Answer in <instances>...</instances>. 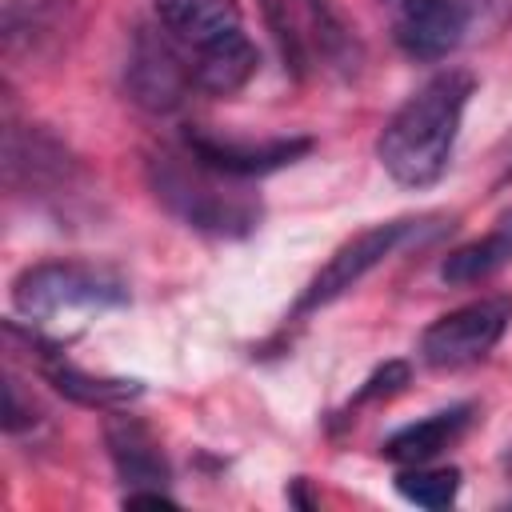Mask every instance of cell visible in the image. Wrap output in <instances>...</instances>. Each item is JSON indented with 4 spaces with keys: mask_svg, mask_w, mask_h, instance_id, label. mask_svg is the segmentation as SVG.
I'll use <instances>...</instances> for the list:
<instances>
[{
    "mask_svg": "<svg viewBox=\"0 0 512 512\" xmlns=\"http://www.w3.org/2000/svg\"><path fill=\"white\" fill-rule=\"evenodd\" d=\"M472 88V72L444 68L392 112L376 140V160L400 188H432L444 176Z\"/></svg>",
    "mask_w": 512,
    "mask_h": 512,
    "instance_id": "1",
    "label": "cell"
},
{
    "mask_svg": "<svg viewBox=\"0 0 512 512\" xmlns=\"http://www.w3.org/2000/svg\"><path fill=\"white\" fill-rule=\"evenodd\" d=\"M152 196L184 224L208 236H248L260 228V200L244 192V180L220 176L208 164H200L188 148L152 152L144 164Z\"/></svg>",
    "mask_w": 512,
    "mask_h": 512,
    "instance_id": "2",
    "label": "cell"
},
{
    "mask_svg": "<svg viewBox=\"0 0 512 512\" xmlns=\"http://www.w3.org/2000/svg\"><path fill=\"white\" fill-rule=\"evenodd\" d=\"M12 304L28 324L52 328V324H84L88 316L112 312L128 304V284L96 264L80 260H44L24 268L12 280Z\"/></svg>",
    "mask_w": 512,
    "mask_h": 512,
    "instance_id": "3",
    "label": "cell"
},
{
    "mask_svg": "<svg viewBox=\"0 0 512 512\" xmlns=\"http://www.w3.org/2000/svg\"><path fill=\"white\" fill-rule=\"evenodd\" d=\"M4 184L8 192L36 196L44 204H60L80 192L84 168L80 160L40 124H12L4 128Z\"/></svg>",
    "mask_w": 512,
    "mask_h": 512,
    "instance_id": "4",
    "label": "cell"
},
{
    "mask_svg": "<svg viewBox=\"0 0 512 512\" xmlns=\"http://www.w3.org/2000/svg\"><path fill=\"white\" fill-rule=\"evenodd\" d=\"M420 232H432V228H428V220H412V216H404V220H384V224H372V228L356 232V236L344 240V244L328 256V264L304 284V292H300L292 316H304V312H316V308L340 300L348 288H356L372 268H380L400 244L416 240Z\"/></svg>",
    "mask_w": 512,
    "mask_h": 512,
    "instance_id": "5",
    "label": "cell"
},
{
    "mask_svg": "<svg viewBox=\"0 0 512 512\" xmlns=\"http://www.w3.org/2000/svg\"><path fill=\"white\" fill-rule=\"evenodd\" d=\"M124 88L132 104H140L144 112H156V116L180 112L184 100L196 92L192 56L164 28H136L124 60Z\"/></svg>",
    "mask_w": 512,
    "mask_h": 512,
    "instance_id": "6",
    "label": "cell"
},
{
    "mask_svg": "<svg viewBox=\"0 0 512 512\" xmlns=\"http://www.w3.org/2000/svg\"><path fill=\"white\" fill-rule=\"evenodd\" d=\"M512 324V296H480L444 312L420 336V356L432 368H460L488 356Z\"/></svg>",
    "mask_w": 512,
    "mask_h": 512,
    "instance_id": "7",
    "label": "cell"
},
{
    "mask_svg": "<svg viewBox=\"0 0 512 512\" xmlns=\"http://www.w3.org/2000/svg\"><path fill=\"white\" fill-rule=\"evenodd\" d=\"M392 8V36L404 56L436 64L460 48L468 32V8L460 0H384Z\"/></svg>",
    "mask_w": 512,
    "mask_h": 512,
    "instance_id": "8",
    "label": "cell"
},
{
    "mask_svg": "<svg viewBox=\"0 0 512 512\" xmlns=\"http://www.w3.org/2000/svg\"><path fill=\"white\" fill-rule=\"evenodd\" d=\"M184 148L208 164L212 172L220 176H232V180H256V176H268V172H280L288 164H296L312 140L308 136H276V140H224V136H212V132H200V128H188L184 132Z\"/></svg>",
    "mask_w": 512,
    "mask_h": 512,
    "instance_id": "9",
    "label": "cell"
},
{
    "mask_svg": "<svg viewBox=\"0 0 512 512\" xmlns=\"http://www.w3.org/2000/svg\"><path fill=\"white\" fill-rule=\"evenodd\" d=\"M80 0H8L4 4V60H48L64 48V36L76 28Z\"/></svg>",
    "mask_w": 512,
    "mask_h": 512,
    "instance_id": "10",
    "label": "cell"
},
{
    "mask_svg": "<svg viewBox=\"0 0 512 512\" xmlns=\"http://www.w3.org/2000/svg\"><path fill=\"white\" fill-rule=\"evenodd\" d=\"M104 444H108V460H112L124 492L168 488L172 468H168V456H164V448H160V440L152 436L148 424H140L136 416L116 412L104 424Z\"/></svg>",
    "mask_w": 512,
    "mask_h": 512,
    "instance_id": "11",
    "label": "cell"
},
{
    "mask_svg": "<svg viewBox=\"0 0 512 512\" xmlns=\"http://www.w3.org/2000/svg\"><path fill=\"white\" fill-rule=\"evenodd\" d=\"M152 4H156L160 28L176 36L188 56L244 32L236 0H152Z\"/></svg>",
    "mask_w": 512,
    "mask_h": 512,
    "instance_id": "12",
    "label": "cell"
},
{
    "mask_svg": "<svg viewBox=\"0 0 512 512\" xmlns=\"http://www.w3.org/2000/svg\"><path fill=\"white\" fill-rule=\"evenodd\" d=\"M260 52L248 40V32H236L204 52H192V76H196V92L208 96H232L240 92L252 76H256Z\"/></svg>",
    "mask_w": 512,
    "mask_h": 512,
    "instance_id": "13",
    "label": "cell"
},
{
    "mask_svg": "<svg viewBox=\"0 0 512 512\" xmlns=\"http://www.w3.org/2000/svg\"><path fill=\"white\" fill-rule=\"evenodd\" d=\"M468 404H456V408H444V412H432L400 432H392L384 440V456L396 460V464H432L464 428H468Z\"/></svg>",
    "mask_w": 512,
    "mask_h": 512,
    "instance_id": "14",
    "label": "cell"
},
{
    "mask_svg": "<svg viewBox=\"0 0 512 512\" xmlns=\"http://www.w3.org/2000/svg\"><path fill=\"white\" fill-rule=\"evenodd\" d=\"M508 260H512V208L496 220L492 232H484L480 240H472V244L448 252L444 264H440V280L452 284V288L484 284V280L496 276Z\"/></svg>",
    "mask_w": 512,
    "mask_h": 512,
    "instance_id": "15",
    "label": "cell"
},
{
    "mask_svg": "<svg viewBox=\"0 0 512 512\" xmlns=\"http://www.w3.org/2000/svg\"><path fill=\"white\" fill-rule=\"evenodd\" d=\"M396 492L416 508H448L460 492V472L432 464H404V472L396 476Z\"/></svg>",
    "mask_w": 512,
    "mask_h": 512,
    "instance_id": "16",
    "label": "cell"
},
{
    "mask_svg": "<svg viewBox=\"0 0 512 512\" xmlns=\"http://www.w3.org/2000/svg\"><path fill=\"white\" fill-rule=\"evenodd\" d=\"M256 4L264 12V24H268L280 56H284V68H292V76H304L308 56H304V40H300V32H296V24L288 16V4L284 0H256Z\"/></svg>",
    "mask_w": 512,
    "mask_h": 512,
    "instance_id": "17",
    "label": "cell"
},
{
    "mask_svg": "<svg viewBox=\"0 0 512 512\" xmlns=\"http://www.w3.org/2000/svg\"><path fill=\"white\" fill-rule=\"evenodd\" d=\"M304 4H308V16H312V24L320 28L324 52L340 56V52H352V48H356V44H352V36H348V28L340 24V16H336L332 0H304Z\"/></svg>",
    "mask_w": 512,
    "mask_h": 512,
    "instance_id": "18",
    "label": "cell"
},
{
    "mask_svg": "<svg viewBox=\"0 0 512 512\" xmlns=\"http://www.w3.org/2000/svg\"><path fill=\"white\" fill-rule=\"evenodd\" d=\"M400 384H408V364L404 360H388L380 372H372L368 380H364V388L356 392V400H372V396H388V392H396Z\"/></svg>",
    "mask_w": 512,
    "mask_h": 512,
    "instance_id": "19",
    "label": "cell"
},
{
    "mask_svg": "<svg viewBox=\"0 0 512 512\" xmlns=\"http://www.w3.org/2000/svg\"><path fill=\"white\" fill-rule=\"evenodd\" d=\"M4 396H8V408H4V428L16 436L20 428H28V424H36V408H28L24 400H20V384L8 376V384H4Z\"/></svg>",
    "mask_w": 512,
    "mask_h": 512,
    "instance_id": "20",
    "label": "cell"
},
{
    "mask_svg": "<svg viewBox=\"0 0 512 512\" xmlns=\"http://www.w3.org/2000/svg\"><path fill=\"white\" fill-rule=\"evenodd\" d=\"M504 468L512 472V444H508V456H504Z\"/></svg>",
    "mask_w": 512,
    "mask_h": 512,
    "instance_id": "21",
    "label": "cell"
}]
</instances>
